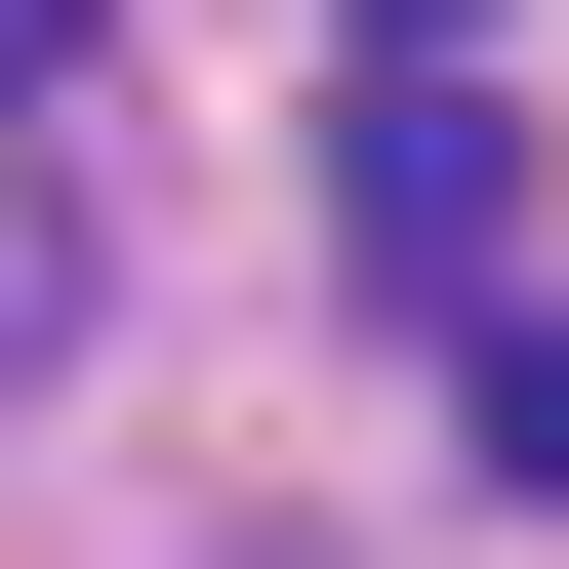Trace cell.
Returning <instances> with one entry per match:
<instances>
[{"instance_id": "1", "label": "cell", "mask_w": 569, "mask_h": 569, "mask_svg": "<svg viewBox=\"0 0 569 569\" xmlns=\"http://www.w3.org/2000/svg\"><path fill=\"white\" fill-rule=\"evenodd\" d=\"M367 244L488 284V244H529V122H488V82H367Z\"/></svg>"}, {"instance_id": "2", "label": "cell", "mask_w": 569, "mask_h": 569, "mask_svg": "<svg viewBox=\"0 0 569 569\" xmlns=\"http://www.w3.org/2000/svg\"><path fill=\"white\" fill-rule=\"evenodd\" d=\"M488 488H529V529H569V326H488Z\"/></svg>"}, {"instance_id": "3", "label": "cell", "mask_w": 569, "mask_h": 569, "mask_svg": "<svg viewBox=\"0 0 569 569\" xmlns=\"http://www.w3.org/2000/svg\"><path fill=\"white\" fill-rule=\"evenodd\" d=\"M0 82H82V0H0Z\"/></svg>"}, {"instance_id": "4", "label": "cell", "mask_w": 569, "mask_h": 569, "mask_svg": "<svg viewBox=\"0 0 569 569\" xmlns=\"http://www.w3.org/2000/svg\"><path fill=\"white\" fill-rule=\"evenodd\" d=\"M407 41H448V0H407Z\"/></svg>"}]
</instances>
